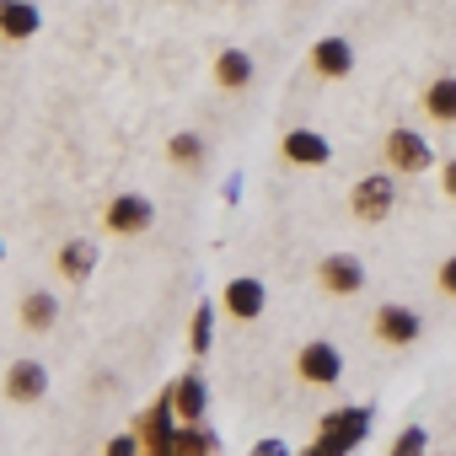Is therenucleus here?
Here are the masks:
<instances>
[{
  "instance_id": "obj_6",
  "label": "nucleus",
  "mask_w": 456,
  "mask_h": 456,
  "mask_svg": "<svg viewBox=\"0 0 456 456\" xmlns=\"http://www.w3.org/2000/svg\"><path fill=\"white\" fill-rule=\"evenodd\" d=\"M338 370H344V360H338L333 344H306V354H301V376L306 381H338Z\"/></svg>"
},
{
  "instance_id": "obj_26",
  "label": "nucleus",
  "mask_w": 456,
  "mask_h": 456,
  "mask_svg": "<svg viewBox=\"0 0 456 456\" xmlns=\"http://www.w3.org/2000/svg\"><path fill=\"white\" fill-rule=\"evenodd\" d=\"M445 188H451V193H456V161H451V167H445Z\"/></svg>"
},
{
  "instance_id": "obj_21",
  "label": "nucleus",
  "mask_w": 456,
  "mask_h": 456,
  "mask_svg": "<svg viewBox=\"0 0 456 456\" xmlns=\"http://www.w3.org/2000/svg\"><path fill=\"white\" fill-rule=\"evenodd\" d=\"M172 156H177V161H193V156H199V140H193V134H177V140H172Z\"/></svg>"
},
{
  "instance_id": "obj_10",
  "label": "nucleus",
  "mask_w": 456,
  "mask_h": 456,
  "mask_svg": "<svg viewBox=\"0 0 456 456\" xmlns=\"http://www.w3.org/2000/svg\"><path fill=\"white\" fill-rule=\"evenodd\" d=\"M322 280H328L333 290H360V280H365V269H360V258H349V253H338V258H328V264H322Z\"/></svg>"
},
{
  "instance_id": "obj_2",
  "label": "nucleus",
  "mask_w": 456,
  "mask_h": 456,
  "mask_svg": "<svg viewBox=\"0 0 456 456\" xmlns=\"http://www.w3.org/2000/svg\"><path fill=\"white\" fill-rule=\"evenodd\" d=\"M387 209H392V177H365L354 188V215L360 220H381Z\"/></svg>"
},
{
  "instance_id": "obj_13",
  "label": "nucleus",
  "mask_w": 456,
  "mask_h": 456,
  "mask_svg": "<svg viewBox=\"0 0 456 456\" xmlns=\"http://www.w3.org/2000/svg\"><path fill=\"white\" fill-rule=\"evenodd\" d=\"M424 108H429L435 118H445V124H451V118H456V81H451V76H445V81H435V86L424 92Z\"/></svg>"
},
{
  "instance_id": "obj_17",
  "label": "nucleus",
  "mask_w": 456,
  "mask_h": 456,
  "mask_svg": "<svg viewBox=\"0 0 456 456\" xmlns=\"http://www.w3.org/2000/svg\"><path fill=\"white\" fill-rule=\"evenodd\" d=\"M365 424H370L365 413H338V419H328V429H333V435H344L349 445H354V440L365 435Z\"/></svg>"
},
{
  "instance_id": "obj_14",
  "label": "nucleus",
  "mask_w": 456,
  "mask_h": 456,
  "mask_svg": "<svg viewBox=\"0 0 456 456\" xmlns=\"http://www.w3.org/2000/svg\"><path fill=\"white\" fill-rule=\"evenodd\" d=\"M92 264H97V248H92V242H70V248L60 253V269H65L70 280H81Z\"/></svg>"
},
{
  "instance_id": "obj_7",
  "label": "nucleus",
  "mask_w": 456,
  "mask_h": 456,
  "mask_svg": "<svg viewBox=\"0 0 456 456\" xmlns=\"http://www.w3.org/2000/svg\"><path fill=\"white\" fill-rule=\"evenodd\" d=\"M376 328H381L387 344H413V338H419V317H413L408 306H387V312L376 317Z\"/></svg>"
},
{
  "instance_id": "obj_11",
  "label": "nucleus",
  "mask_w": 456,
  "mask_h": 456,
  "mask_svg": "<svg viewBox=\"0 0 456 456\" xmlns=\"http://www.w3.org/2000/svg\"><path fill=\"white\" fill-rule=\"evenodd\" d=\"M215 76H220V86H248V81H253V60H248L242 49H225V54L215 60Z\"/></svg>"
},
{
  "instance_id": "obj_15",
  "label": "nucleus",
  "mask_w": 456,
  "mask_h": 456,
  "mask_svg": "<svg viewBox=\"0 0 456 456\" xmlns=\"http://www.w3.org/2000/svg\"><path fill=\"white\" fill-rule=\"evenodd\" d=\"M177 408H183L188 419H199V413H204V381H199V376H188V381L177 387Z\"/></svg>"
},
{
  "instance_id": "obj_24",
  "label": "nucleus",
  "mask_w": 456,
  "mask_h": 456,
  "mask_svg": "<svg viewBox=\"0 0 456 456\" xmlns=\"http://www.w3.org/2000/svg\"><path fill=\"white\" fill-rule=\"evenodd\" d=\"M440 285H445V290L456 296V258H445V269H440Z\"/></svg>"
},
{
  "instance_id": "obj_19",
  "label": "nucleus",
  "mask_w": 456,
  "mask_h": 456,
  "mask_svg": "<svg viewBox=\"0 0 456 456\" xmlns=\"http://www.w3.org/2000/svg\"><path fill=\"white\" fill-rule=\"evenodd\" d=\"M209 317H215V312H209V306H199V322H193V349H209V328H215Z\"/></svg>"
},
{
  "instance_id": "obj_20",
  "label": "nucleus",
  "mask_w": 456,
  "mask_h": 456,
  "mask_svg": "<svg viewBox=\"0 0 456 456\" xmlns=\"http://www.w3.org/2000/svg\"><path fill=\"white\" fill-rule=\"evenodd\" d=\"M344 451H349V440H344V435H333V429H328V435H322V440H317V451H312V456H344Z\"/></svg>"
},
{
  "instance_id": "obj_5",
  "label": "nucleus",
  "mask_w": 456,
  "mask_h": 456,
  "mask_svg": "<svg viewBox=\"0 0 456 456\" xmlns=\"http://www.w3.org/2000/svg\"><path fill=\"white\" fill-rule=\"evenodd\" d=\"M387 156H392L403 172H419V167H429V145H424L413 129H397V134L387 140Z\"/></svg>"
},
{
  "instance_id": "obj_1",
  "label": "nucleus",
  "mask_w": 456,
  "mask_h": 456,
  "mask_svg": "<svg viewBox=\"0 0 456 456\" xmlns=\"http://www.w3.org/2000/svg\"><path fill=\"white\" fill-rule=\"evenodd\" d=\"M151 199H134V193H124V199H113L108 204V225H113V232H124V237H134V232H145V225H151Z\"/></svg>"
},
{
  "instance_id": "obj_8",
  "label": "nucleus",
  "mask_w": 456,
  "mask_h": 456,
  "mask_svg": "<svg viewBox=\"0 0 456 456\" xmlns=\"http://www.w3.org/2000/svg\"><path fill=\"white\" fill-rule=\"evenodd\" d=\"M312 65H317L322 76H349L354 54H349V44H344V38H322V44L312 49Z\"/></svg>"
},
{
  "instance_id": "obj_3",
  "label": "nucleus",
  "mask_w": 456,
  "mask_h": 456,
  "mask_svg": "<svg viewBox=\"0 0 456 456\" xmlns=\"http://www.w3.org/2000/svg\"><path fill=\"white\" fill-rule=\"evenodd\" d=\"M0 33L6 38H33L38 33V6L33 0H0Z\"/></svg>"
},
{
  "instance_id": "obj_12",
  "label": "nucleus",
  "mask_w": 456,
  "mask_h": 456,
  "mask_svg": "<svg viewBox=\"0 0 456 456\" xmlns=\"http://www.w3.org/2000/svg\"><path fill=\"white\" fill-rule=\"evenodd\" d=\"M49 387V376H44V365H33V360H22L17 370H12V397H38Z\"/></svg>"
},
{
  "instance_id": "obj_9",
  "label": "nucleus",
  "mask_w": 456,
  "mask_h": 456,
  "mask_svg": "<svg viewBox=\"0 0 456 456\" xmlns=\"http://www.w3.org/2000/svg\"><path fill=\"white\" fill-rule=\"evenodd\" d=\"M225 306H232L242 322L258 317V312H264V285H258V280H232V290H225Z\"/></svg>"
},
{
  "instance_id": "obj_25",
  "label": "nucleus",
  "mask_w": 456,
  "mask_h": 456,
  "mask_svg": "<svg viewBox=\"0 0 456 456\" xmlns=\"http://www.w3.org/2000/svg\"><path fill=\"white\" fill-rule=\"evenodd\" d=\"M258 456H285V445H280V440H264V445H258Z\"/></svg>"
},
{
  "instance_id": "obj_16",
  "label": "nucleus",
  "mask_w": 456,
  "mask_h": 456,
  "mask_svg": "<svg viewBox=\"0 0 456 456\" xmlns=\"http://www.w3.org/2000/svg\"><path fill=\"white\" fill-rule=\"evenodd\" d=\"M22 312H28V322H33V328H49V322H54V296H44V290H38V296H28V306H22Z\"/></svg>"
},
{
  "instance_id": "obj_18",
  "label": "nucleus",
  "mask_w": 456,
  "mask_h": 456,
  "mask_svg": "<svg viewBox=\"0 0 456 456\" xmlns=\"http://www.w3.org/2000/svg\"><path fill=\"white\" fill-rule=\"evenodd\" d=\"M419 451H424V429H403L392 445V456H419Z\"/></svg>"
},
{
  "instance_id": "obj_22",
  "label": "nucleus",
  "mask_w": 456,
  "mask_h": 456,
  "mask_svg": "<svg viewBox=\"0 0 456 456\" xmlns=\"http://www.w3.org/2000/svg\"><path fill=\"white\" fill-rule=\"evenodd\" d=\"M108 456H134V440H129V435H118V440L108 445Z\"/></svg>"
},
{
  "instance_id": "obj_23",
  "label": "nucleus",
  "mask_w": 456,
  "mask_h": 456,
  "mask_svg": "<svg viewBox=\"0 0 456 456\" xmlns=\"http://www.w3.org/2000/svg\"><path fill=\"white\" fill-rule=\"evenodd\" d=\"M177 445H183V451H172V456H199V445H204V440H199V435H183Z\"/></svg>"
},
{
  "instance_id": "obj_4",
  "label": "nucleus",
  "mask_w": 456,
  "mask_h": 456,
  "mask_svg": "<svg viewBox=\"0 0 456 456\" xmlns=\"http://www.w3.org/2000/svg\"><path fill=\"white\" fill-rule=\"evenodd\" d=\"M285 156H290V161H306V167H322V161L333 156V145H328L317 129H290V134H285Z\"/></svg>"
}]
</instances>
